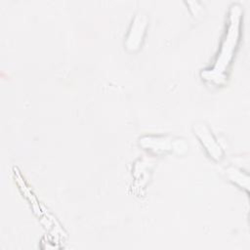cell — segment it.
<instances>
[{
	"instance_id": "obj_5",
	"label": "cell",
	"mask_w": 250,
	"mask_h": 250,
	"mask_svg": "<svg viewBox=\"0 0 250 250\" xmlns=\"http://www.w3.org/2000/svg\"><path fill=\"white\" fill-rule=\"evenodd\" d=\"M225 174H226V177L229 179V181L237 185L241 188H244L246 190L249 189L248 174L244 173L242 170L234 166H229L225 169Z\"/></svg>"
},
{
	"instance_id": "obj_4",
	"label": "cell",
	"mask_w": 250,
	"mask_h": 250,
	"mask_svg": "<svg viewBox=\"0 0 250 250\" xmlns=\"http://www.w3.org/2000/svg\"><path fill=\"white\" fill-rule=\"evenodd\" d=\"M182 141L177 139L174 140L167 136H144L140 138V145L153 152H165L177 150L178 148L187 149L186 143L180 144Z\"/></svg>"
},
{
	"instance_id": "obj_1",
	"label": "cell",
	"mask_w": 250,
	"mask_h": 250,
	"mask_svg": "<svg viewBox=\"0 0 250 250\" xmlns=\"http://www.w3.org/2000/svg\"><path fill=\"white\" fill-rule=\"evenodd\" d=\"M241 16V7L238 4H232L229 13L228 27L223 38L216 62L212 68L205 69L201 72V76L205 80H209L218 84L225 80V71L232 60L239 41Z\"/></svg>"
},
{
	"instance_id": "obj_3",
	"label": "cell",
	"mask_w": 250,
	"mask_h": 250,
	"mask_svg": "<svg viewBox=\"0 0 250 250\" xmlns=\"http://www.w3.org/2000/svg\"><path fill=\"white\" fill-rule=\"evenodd\" d=\"M192 130L208 155L215 161H221L224 157V151L207 124L197 121L192 125Z\"/></svg>"
},
{
	"instance_id": "obj_2",
	"label": "cell",
	"mask_w": 250,
	"mask_h": 250,
	"mask_svg": "<svg viewBox=\"0 0 250 250\" xmlns=\"http://www.w3.org/2000/svg\"><path fill=\"white\" fill-rule=\"evenodd\" d=\"M148 23V18L143 11H139L132 20L128 34L125 40V48L129 52L138 51L144 41L146 30Z\"/></svg>"
}]
</instances>
